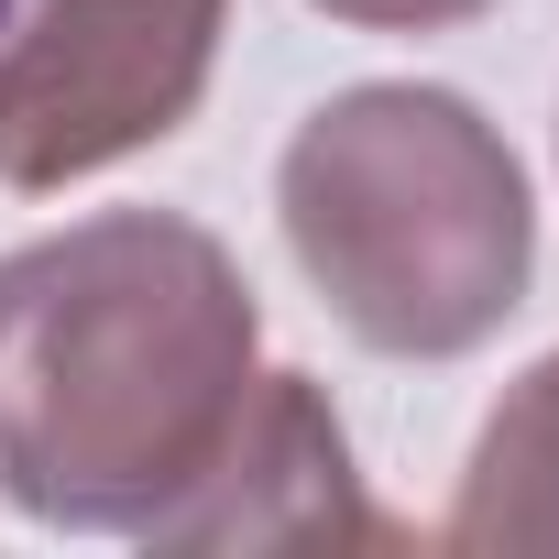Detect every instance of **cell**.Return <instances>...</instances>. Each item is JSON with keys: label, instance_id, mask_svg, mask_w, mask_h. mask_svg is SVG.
Masks as SVG:
<instances>
[{"label": "cell", "instance_id": "cell-6", "mask_svg": "<svg viewBox=\"0 0 559 559\" xmlns=\"http://www.w3.org/2000/svg\"><path fill=\"white\" fill-rule=\"evenodd\" d=\"M308 12H330L352 34H461V23L493 12V0H308Z\"/></svg>", "mask_w": 559, "mask_h": 559}, {"label": "cell", "instance_id": "cell-1", "mask_svg": "<svg viewBox=\"0 0 559 559\" xmlns=\"http://www.w3.org/2000/svg\"><path fill=\"white\" fill-rule=\"evenodd\" d=\"M263 373V308L219 230L99 209L0 252V493L34 526L154 537Z\"/></svg>", "mask_w": 559, "mask_h": 559}, {"label": "cell", "instance_id": "cell-4", "mask_svg": "<svg viewBox=\"0 0 559 559\" xmlns=\"http://www.w3.org/2000/svg\"><path fill=\"white\" fill-rule=\"evenodd\" d=\"M154 548H209V559H263V548H406L395 515H373L352 439L308 373H252L219 461L154 515Z\"/></svg>", "mask_w": 559, "mask_h": 559}, {"label": "cell", "instance_id": "cell-7", "mask_svg": "<svg viewBox=\"0 0 559 559\" xmlns=\"http://www.w3.org/2000/svg\"><path fill=\"white\" fill-rule=\"evenodd\" d=\"M0 23H12V0H0Z\"/></svg>", "mask_w": 559, "mask_h": 559}, {"label": "cell", "instance_id": "cell-2", "mask_svg": "<svg viewBox=\"0 0 559 559\" xmlns=\"http://www.w3.org/2000/svg\"><path fill=\"white\" fill-rule=\"evenodd\" d=\"M274 219H286V252L319 286V308L384 362L483 352L537 274V209L515 143L461 88L417 78H373L308 110L274 165Z\"/></svg>", "mask_w": 559, "mask_h": 559}, {"label": "cell", "instance_id": "cell-5", "mask_svg": "<svg viewBox=\"0 0 559 559\" xmlns=\"http://www.w3.org/2000/svg\"><path fill=\"white\" fill-rule=\"evenodd\" d=\"M461 559H559V352L504 384L461 461V504L439 526Z\"/></svg>", "mask_w": 559, "mask_h": 559}, {"label": "cell", "instance_id": "cell-3", "mask_svg": "<svg viewBox=\"0 0 559 559\" xmlns=\"http://www.w3.org/2000/svg\"><path fill=\"white\" fill-rule=\"evenodd\" d=\"M230 0H34L0 23V187L56 198L165 143L219 67Z\"/></svg>", "mask_w": 559, "mask_h": 559}]
</instances>
